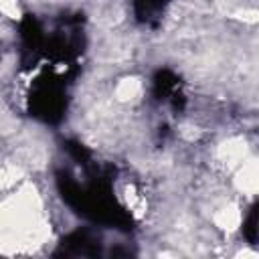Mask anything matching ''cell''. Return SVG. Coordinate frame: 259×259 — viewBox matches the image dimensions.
<instances>
[{
    "mask_svg": "<svg viewBox=\"0 0 259 259\" xmlns=\"http://www.w3.org/2000/svg\"><path fill=\"white\" fill-rule=\"evenodd\" d=\"M217 223L223 229H235V225L239 223V212L235 208H223L217 214Z\"/></svg>",
    "mask_w": 259,
    "mask_h": 259,
    "instance_id": "obj_1",
    "label": "cell"
},
{
    "mask_svg": "<svg viewBox=\"0 0 259 259\" xmlns=\"http://www.w3.org/2000/svg\"><path fill=\"white\" fill-rule=\"evenodd\" d=\"M138 91H140V83L136 79H123L117 87V95L121 99H132L134 95H138Z\"/></svg>",
    "mask_w": 259,
    "mask_h": 259,
    "instance_id": "obj_2",
    "label": "cell"
}]
</instances>
